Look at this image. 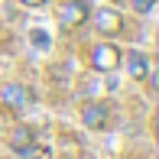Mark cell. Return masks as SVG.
<instances>
[{"label": "cell", "instance_id": "9c48e42d", "mask_svg": "<svg viewBox=\"0 0 159 159\" xmlns=\"http://www.w3.org/2000/svg\"><path fill=\"white\" fill-rule=\"evenodd\" d=\"M33 46H36V49H46V46H49V36L42 33V30H33Z\"/></svg>", "mask_w": 159, "mask_h": 159}, {"label": "cell", "instance_id": "6da1fadb", "mask_svg": "<svg viewBox=\"0 0 159 159\" xmlns=\"http://www.w3.org/2000/svg\"><path fill=\"white\" fill-rule=\"evenodd\" d=\"M91 65L101 75H111L114 68H120V49L114 42H98L94 52H91Z\"/></svg>", "mask_w": 159, "mask_h": 159}, {"label": "cell", "instance_id": "8992f818", "mask_svg": "<svg viewBox=\"0 0 159 159\" xmlns=\"http://www.w3.org/2000/svg\"><path fill=\"white\" fill-rule=\"evenodd\" d=\"M10 146H13V153H20V156H33V149H36L33 130L30 127H16L13 136H10Z\"/></svg>", "mask_w": 159, "mask_h": 159}, {"label": "cell", "instance_id": "52a82bcc", "mask_svg": "<svg viewBox=\"0 0 159 159\" xmlns=\"http://www.w3.org/2000/svg\"><path fill=\"white\" fill-rule=\"evenodd\" d=\"M127 71H130L133 81H143L146 71H149V59H146L143 52H130V55H127Z\"/></svg>", "mask_w": 159, "mask_h": 159}, {"label": "cell", "instance_id": "ba28073f", "mask_svg": "<svg viewBox=\"0 0 159 159\" xmlns=\"http://www.w3.org/2000/svg\"><path fill=\"white\" fill-rule=\"evenodd\" d=\"M130 3H133V10H136V13H149V10L156 7V0H130Z\"/></svg>", "mask_w": 159, "mask_h": 159}, {"label": "cell", "instance_id": "7a4b0ae2", "mask_svg": "<svg viewBox=\"0 0 159 159\" xmlns=\"http://www.w3.org/2000/svg\"><path fill=\"white\" fill-rule=\"evenodd\" d=\"M88 16H91L88 0H65L62 10H59V23H62V30H75V26L88 23Z\"/></svg>", "mask_w": 159, "mask_h": 159}, {"label": "cell", "instance_id": "5b68a950", "mask_svg": "<svg viewBox=\"0 0 159 159\" xmlns=\"http://www.w3.org/2000/svg\"><path fill=\"white\" fill-rule=\"evenodd\" d=\"M0 101H3L7 107H13V111H23V107L33 101V91H30V88H23V84H3V91H0Z\"/></svg>", "mask_w": 159, "mask_h": 159}, {"label": "cell", "instance_id": "30bf717a", "mask_svg": "<svg viewBox=\"0 0 159 159\" xmlns=\"http://www.w3.org/2000/svg\"><path fill=\"white\" fill-rule=\"evenodd\" d=\"M20 3H23V7H46L49 0H20Z\"/></svg>", "mask_w": 159, "mask_h": 159}, {"label": "cell", "instance_id": "3957f363", "mask_svg": "<svg viewBox=\"0 0 159 159\" xmlns=\"http://www.w3.org/2000/svg\"><path fill=\"white\" fill-rule=\"evenodd\" d=\"M81 120L88 130H107L111 127V107L101 104V101H91V104L81 107Z\"/></svg>", "mask_w": 159, "mask_h": 159}, {"label": "cell", "instance_id": "277c9868", "mask_svg": "<svg viewBox=\"0 0 159 159\" xmlns=\"http://www.w3.org/2000/svg\"><path fill=\"white\" fill-rule=\"evenodd\" d=\"M94 26H98V33L101 36H117L120 30H124V16H120L117 10H98L94 13Z\"/></svg>", "mask_w": 159, "mask_h": 159}]
</instances>
